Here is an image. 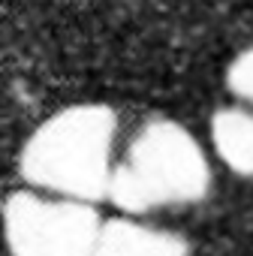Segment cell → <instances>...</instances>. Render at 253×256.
I'll return each mask as SVG.
<instances>
[{
    "mask_svg": "<svg viewBox=\"0 0 253 256\" xmlns=\"http://www.w3.org/2000/svg\"><path fill=\"white\" fill-rule=\"evenodd\" d=\"M118 112L106 102H72L40 120L18 151L24 187L100 205L118 157Z\"/></svg>",
    "mask_w": 253,
    "mask_h": 256,
    "instance_id": "obj_1",
    "label": "cell"
},
{
    "mask_svg": "<svg viewBox=\"0 0 253 256\" xmlns=\"http://www.w3.org/2000/svg\"><path fill=\"white\" fill-rule=\"evenodd\" d=\"M211 184V160L199 139L172 118H151L114 157L106 202L126 217H148L202 202Z\"/></svg>",
    "mask_w": 253,
    "mask_h": 256,
    "instance_id": "obj_2",
    "label": "cell"
},
{
    "mask_svg": "<svg viewBox=\"0 0 253 256\" xmlns=\"http://www.w3.org/2000/svg\"><path fill=\"white\" fill-rule=\"evenodd\" d=\"M102 214L96 205L22 187L0 208L10 256H94Z\"/></svg>",
    "mask_w": 253,
    "mask_h": 256,
    "instance_id": "obj_3",
    "label": "cell"
},
{
    "mask_svg": "<svg viewBox=\"0 0 253 256\" xmlns=\"http://www.w3.org/2000/svg\"><path fill=\"white\" fill-rule=\"evenodd\" d=\"M94 256H190V244L175 229L118 214L102 220Z\"/></svg>",
    "mask_w": 253,
    "mask_h": 256,
    "instance_id": "obj_4",
    "label": "cell"
},
{
    "mask_svg": "<svg viewBox=\"0 0 253 256\" xmlns=\"http://www.w3.org/2000/svg\"><path fill=\"white\" fill-rule=\"evenodd\" d=\"M211 145L226 169L253 178V108L223 106L211 114Z\"/></svg>",
    "mask_w": 253,
    "mask_h": 256,
    "instance_id": "obj_5",
    "label": "cell"
},
{
    "mask_svg": "<svg viewBox=\"0 0 253 256\" xmlns=\"http://www.w3.org/2000/svg\"><path fill=\"white\" fill-rule=\"evenodd\" d=\"M226 88L241 106L253 108V46H247L244 52H238L229 60V66H226Z\"/></svg>",
    "mask_w": 253,
    "mask_h": 256,
    "instance_id": "obj_6",
    "label": "cell"
}]
</instances>
